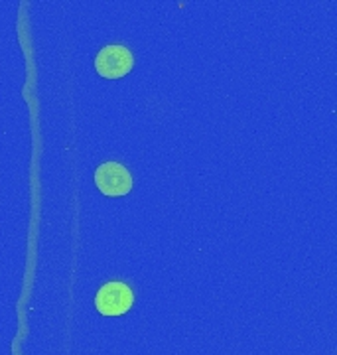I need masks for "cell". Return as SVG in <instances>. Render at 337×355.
Here are the masks:
<instances>
[{
  "label": "cell",
  "mask_w": 337,
  "mask_h": 355,
  "mask_svg": "<svg viewBox=\"0 0 337 355\" xmlns=\"http://www.w3.org/2000/svg\"><path fill=\"white\" fill-rule=\"evenodd\" d=\"M132 176L121 162H103L95 170V186L107 198H123L132 190Z\"/></svg>",
  "instance_id": "2"
},
{
  "label": "cell",
  "mask_w": 337,
  "mask_h": 355,
  "mask_svg": "<svg viewBox=\"0 0 337 355\" xmlns=\"http://www.w3.org/2000/svg\"><path fill=\"white\" fill-rule=\"evenodd\" d=\"M135 304V292L125 282H107L95 294V308L103 316H123Z\"/></svg>",
  "instance_id": "1"
},
{
  "label": "cell",
  "mask_w": 337,
  "mask_h": 355,
  "mask_svg": "<svg viewBox=\"0 0 337 355\" xmlns=\"http://www.w3.org/2000/svg\"><path fill=\"white\" fill-rule=\"evenodd\" d=\"M135 67V55L125 46H105L95 55V71L105 79H121Z\"/></svg>",
  "instance_id": "3"
}]
</instances>
